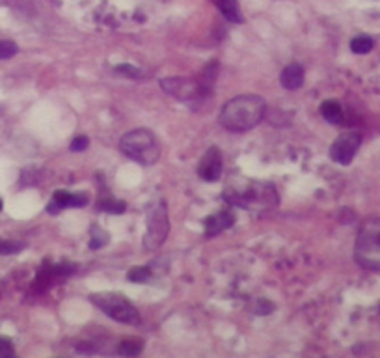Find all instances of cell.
I'll use <instances>...</instances> for the list:
<instances>
[{"label":"cell","instance_id":"obj_1","mask_svg":"<svg viewBox=\"0 0 380 358\" xmlns=\"http://www.w3.org/2000/svg\"><path fill=\"white\" fill-rule=\"evenodd\" d=\"M267 112V103L259 96H237L224 105L220 112V124L231 133H244L261 124Z\"/></svg>","mask_w":380,"mask_h":358},{"label":"cell","instance_id":"obj_2","mask_svg":"<svg viewBox=\"0 0 380 358\" xmlns=\"http://www.w3.org/2000/svg\"><path fill=\"white\" fill-rule=\"evenodd\" d=\"M119 149L144 166L155 165L160 159V146L149 129H135L125 133L119 140Z\"/></svg>","mask_w":380,"mask_h":358},{"label":"cell","instance_id":"obj_3","mask_svg":"<svg viewBox=\"0 0 380 358\" xmlns=\"http://www.w3.org/2000/svg\"><path fill=\"white\" fill-rule=\"evenodd\" d=\"M90 301L97 308H101L108 318L123 325H138L140 323V313L131 302L127 301L123 295L118 293H93Z\"/></svg>","mask_w":380,"mask_h":358},{"label":"cell","instance_id":"obj_4","mask_svg":"<svg viewBox=\"0 0 380 358\" xmlns=\"http://www.w3.org/2000/svg\"><path fill=\"white\" fill-rule=\"evenodd\" d=\"M354 260L360 267L380 271V226H365L358 235Z\"/></svg>","mask_w":380,"mask_h":358},{"label":"cell","instance_id":"obj_5","mask_svg":"<svg viewBox=\"0 0 380 358\" xmlns=\"http://www.w3.org/2000/svg\"><path fill=\"white\" fill-rule=\"evenodd\" d=\"M168 232H170V222L166 204L162 200H157L148 209V230L144 233V246L148 251H157L165 245Z\"/></svg>","mask_w":380,"mask_h":358},{"label":"cell","instance_id":"obj_6","mask_svg":"<svg viewBox=\"0 0 380 358\" xmlns=\"http://www.w3.org/2000/svg\"><path fill=\"white\" fill-rule=\"evenodd\" d=\"M231 202L243 205V207H273V205H276L278 198H276L273 185L252 183L244 193L233 194Z\"/></svg>","mask_w":380,"mask_h":358},{"label":"cell","instance_id":"obj_7","mask_svg":"<svg viewBox=\"0 0 380 358\" xmlns=\"http://www.w3.org/2000/svg\"><path fill=\"white\" fill-rule=\"evenodd\" d=\"M360 144H362V137L358 133H345V135H341L330 146V159L337 163V165H351V161L354 159Z\"/></svg>","mask_w":380,"mask_h":358},{"label":"cell","instance_id":"obj_8","mask_svg":"<svg viewBox=\"0 0 380 358\" xmlns=\"http://www.w3.org/2000/svg\"><path fill=\"white\" fill-rule=\"evenodd\" d=\"M198 174L202 179H205V181H211L215 183L220 179L222 176V154L218 148H209L207 151H205V155L202 157V161H199V166H198Z\"/></svg>","mask_w":380,"mask_h":358},{"label":"cell","instance_id":"obj_9","mask_svg":"<svg viewBox=\"0 0 380 358\" xmlns=\"http://www.w3.org/2000/svg\"><path fill=\"white\" fill-rule=\"evenodd\" d=\"M90 202L86 193H68V191H56L52 194L51 204L47 205V211L51 215H56L66 207H84Z\"/></svg>","mask_w":380,"mask_h":358},{"label":"cell","instance_id":"obj_10","mask_svg":"<svg viewBox=\"0 0 380 358\" xmlns=\"http://www.w3.org/2000/svg\"><path fill=\"white\" fill-rule=\"evenodd\" d=\"M160 86L165 88L166 94L179 97V99H188V97L196 96L198 90L204 91L202 88H198V84L188 82V80L181 79V77H170V79L160 80Z\"/></svg>","mask_w":380,"mask_h":358},{"label":"cell","instance_id":"obj_11","mask_svg":"<svg viewBox=\"0 0 380 358\" xmlns=\"http://www.w3.org/2000/svg\"><path fill=\"white\" fill-rule=\"evenodd\" d=\"M233 222H235V216H233L231 211H220V213L207 216V221H205V235L207 237H215V235L222 233L227 228H231Z\"/></svg>","mask_w":380,"mask_h":358},{"label":"cell","instance_id":"obj_12","mask_svg":"<svg viewBox=\"0 0 380 358\" xmlns=\"http://www.w3.org/2000/svg\"><path fill=\"white\" fill-rule=\"evenodd\" d=\"M280 82L285 90H298L304 84V68L296 62L289 64L280 75Z\"/></svg>","mask_w":380,"mask_h":358},{"label":"cell","instance_id":"obj_13","mask_svg":"<svg viewBox=\"0 0 380 358\" xmlns=\"http://www.w3.org/2000/svg\"><path fill=\"white\" fill-rule=\"evenodd\" d=\"M321 116H323L328 124H341L343 121V108H341V103L335 101V99H328L321 105Z\"/></svg>","mask_w":380,"mask_h":358},{"label":"cell","instance_id":"obj_14","mask_svg":"<svg viewBox=\"0 0 380 358\" xmlns=\"http://www.w3.org/2000/svg\"><path fill=\"white\" fill-rule=\"evenodd\" d=\"M216 6L227 21H231V23H243L244 21L237 0H216Z\"/></svg>","mask_w":380,"mask_h":358},{"label":"cell","instance_id":"obj_15","mask_svg":"<svg viewBox=\"0 0 380 358\" xmlns=\"http://www.w3.org/2000/svg\"><path fill=\"white\" fill-rule=\"evenodd\" d=\"M97 209L105 211V213H110V215H123L125 209H127V204H125L123 200L105 198L99 202Z\"/></svg>","mask_w":380,"mask_h":358},{"label":"cell","instance_id":"obj_16","mask_svg":"<svg viewBox=\"0 0 380 358\" xmlns=\"http://www.w3.org/2000/svg\"><path fill=\"white\" fill-rule=\"evenodd\" d=\"M374 47V41L369 38V36H358L354 40L351 41V49L352 52H356V54H367L371 52V49Z\"/></svg>","mask_w":380,"mask_h":358},{"label":"cell","instance_id":"obj_17","mask_svg":"<svg viewBox=\"0 0 380 358\" xmlns=\"http://www.w3.org/2000/svg\"><path fill=\"white\" fill-rule=\"evenodd\" d=\"M140 352H142L140 340H125L119 343V355H123V357H137Z\"/></svg>","mask_w":380,"mask_h":358},{"label":"cell","instance_id":"obj_18","mask_svg":"<svg viewBox=\"0 0 380 358\" xmlns=\"http://www.w3.org/2000/svg\"><path fill=\"white\" fill-rule=\"evenodd\" d=\"M108 243V233L99 228H91V237H90V248L91 251H99Z\"/></svg>","mask_w":380,"mask_h":358},{"label":"cell","instance_id":"obj_19","mask_svg":"<svg viewBox=\"0 0 380 358\" xmlns=\"http://www.w3.org/2000/svg\"><path fill=\"white\" fill-rule=\"evenodd\" d=\"M151 276V271L148 267H132L129 273H127V280H131V282H138V284H142L146 280H149Z\"/></svg>","mask_w":380,"mask_h":358},{"label":"cell","instance_id":"obj_20","mask_svg":"<svg viewBox=\"0 0 380 358\" xmlns=\"http://www.w3.org/2000/svg\"><path fill=\"white\" fill-rule=\"evenodd\" d=\"M23 248H24L23 243L0 239V256H6V254H15V252H21Z\"/></svg>","mask_w":380,"mask_h":358},{"label":"cell","instance_id":"obj_21","mask_svg":"<svg viewBox=\"0 0 380 358\" xmlns=\"http://www.w3.org/2000/svg\"><path fill=\"white\" fill-rule=\"evenodd\" d=\"M19 51V47L13 41L2 40L0 41V60H8V58L15 57Z\"/></svg>","mask_w":380,"mask_h":358},{"label":"cell","instance_id":"obj_22","mask_svg":"<svg viewBox=\"0 0 380 358\" xmlns=\"http://www.w3.org/2000/svg\"><path fill=\"white\" fill-rule=\"evenodd\" d=\"M15 357V349H13V341L6 336H0V358H12Z\"/></svg>","mask_w":380,"mask_h":358},{"label":"cell","instance_id":"obj_23","mask_svg":"<svg viewBox=\"0 0 380 358\" xmlns=\"http://www.w3.org/2000/svg\"><path fill=\"white\" fill-rule=\"evenodd\" d=\"M88 144H90V140H88V137H84V135H79V137H75L73 140H71V151H84L86 148H88Z\"/></svg>","mask_w":380,"mask_h":358},{"label":"cell","instance_id":"obj_24","mask_svg":"<svg viewBox=\"0 0 380 358\" xmlns=\"http://www.w3.org/2000/svg\"><path fill=\"white\" fill-rule=\"evenodd\" d=\"M116 71L125 75V77H132V79H138V77H140V69H137L135 66H129V64H121V66L116 68Z\"/></svg>","mask_w":380,"mask_h":358},{"label":"cell","instance_id":"obj_25","mask_svg":"<svg viewBox=\"0 0 380 358\" xmlns=\"http://www.w3.org/2000/svg\"><path fill=\"white\" fill-rule=\"evenodd\" d=\"M2 205H4V204H2V200H0V211H2Z\"/></svg>","mask_w":380,"mask_h":358},{"label":"cell","instance_id":"obj_26","mask_svg":"<svg viewBox=\"0 0 380 358\" xmlns=\"http://www.w3.org/2000/svg\"><path fill=\"white\" fill-rule=\"evenodd\" d=\"M0 295H2V290H0Z\"/></svg>","mask_w":380,"mask_h":358}]
</instances>
